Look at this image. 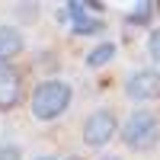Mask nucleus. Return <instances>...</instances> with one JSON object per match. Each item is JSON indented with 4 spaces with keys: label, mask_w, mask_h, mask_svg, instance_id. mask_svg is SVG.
<instances>
[{
    "label": "nucleus",
    "mask_w": 160,
    "mask_h": 160,
    "mask_svg": "<svg viewBox=\"0 0 160 160\" xmlns=\"http://www.w3.org/2000/svg\"><path fill=\"white\" fill-rule=\"evenodd\" d=\"M154 7H157V3H135V10L128 13V22H138V26L148 22V19L154 16Z\"/></svg>",
    "instance_id": "obj_8"
},
{
    "label": "nucleus",
    "mask_w": 160,
    "mask_h": 160,
    "mask_svg": "<svg viewBox=\"0 0 160 160\" xmlns=\"http://www.w3.org/2000/svg\"><path fill=\"white\" fill-rule=\"evenodd\" d=\"M26 45V38L19 29H13V26H0V64H7L10 58H16Z\"/></svg>",
    "instance_id": "obj_6"
},
{
    "label": "nucleus",
    "mask_w": 160,
    "mask_h": 160,
    "mask_svg": "<svg viewBox=\"0 0 160 160\" xmlns=\"http://www.w3.org/2000/svg\"><path fill=\"white\" fill-rule=\"evenodd\" d=\"M115 58V45L112 42H102V45H96L87 55V68H102V64H109Z\"/></svg>",
    "instance_id": "obj_7"
},
{
    "label": "nucleus",
    "mask_w": 160,
    "mask_h": 160,
    "mask_svg": "<svg viewBox=\"0 0 160 160\" xmlns=\"http://www.w3.org/2000/svg\"><path fill=\"white\" fill-rule=\"evenodd\" d=\"M102 160H118V157H102Z\"/></svg>",
    "instance_id": "obj_15"
},
{
    "label": "nucleus",
    "mask_w": 160,
    "mask_h": 160,
    "mask_svg": "<svg viewBox=\"0 0 160 160\" xmlns=\"http://www.w3.org/2000/svg\"><path fill=\"white\" fill-rule=\"evenodd\" d=\"M0 160H19V148L13 141H3L0 144Z\"/></svg>",
    "instance_id": "obj_10"
},
{
    "label": "nucleus",
    "mask_w": 160,
    "mask_h": 160,
    "mask_svg": "<svg viewBox=\"0 0 160 160\" xmlns=\"http://www.w3.org/2000/svg\"><path fill=\"white\" fill-rule=\"evenodd\" d=\"M38 160H58V157H38Z\"/></svg>",
    "instance_id": "obj_14"
},
{
    "label": "nucleus",
    "mask_w": 160,
    "mask_h": 160,
    "mask_svg": "<svg viewBox=\"0 0 160 160\" xmlns=\"http://www.w3.org/2000/svg\"><path fill=\"white\" fill-rule=\"evenodd\" d=\"M22 96V83H19V71L10 64H0V109H13Z\"/></svg>",
    "instance_id": "obj_5"
},
{
    "label": "nucleus",
    "mask_w": 160,
    "mask_h": 160,
    "mask_svg": "<svg viewBox=\"0 0 160 160\" xmlns=\"http://www.w3.org/2000/svg\"><path fill=\"white\" fill-rule=\"evenodd\" d=\"M87 7H90V3H80V0H74V3H68V16H71L74 22H80V19H83V13H87Z\"/></svg>",
    "instance_id": "obj_11"
},
{
    "label": "nucleus",
    "mask_w": 160,
    "mask_h": 160,
    "mask_svg": "<svg viewBox=\"0 0 160 160\" xmlns=\"http://www.w3.org/2000/svg\"><path fill=\"white\" fill-rule=\"evenodd\" d=\"M122 141L131 151H151L160 141V118L154 112H148V109H138L122 125Z\"/></svg>",
    "instance_id": "obj_2"
},
{
    "label": "nucleus",
    "mask_w": 160,
    "mask_h": 160,
    "mask_svg": "<svg viewBox=\"0 0 160 160\" xmlns=\"http://www.w3.org/2000/svg\"><path fill=\"white\" fill-rule=\"evenodd\" d=\"M125 93L138 102H148V99H157L160 96V74L151 71V68H141L135 74H128L125 80Z\"/></svg>",
    "instance_id": "obj_4"
},
{
    "label": "nucleus",
    "mask_w": 160,
    "mask_h": 160,
    "mask_svg": "<svg viewBox=\"0 0 160 160\" xmlns=\"http://www.w3.org/2000/svg\"><path fill=\"white\" fill-rule=\"evenodd\" d=\"M58 160H80V157H58Z\"/></svg>",
    "instance_id": "obj_13"
},
{
    "label": "nucleus",
    "mask_w": 160,
    "mask_h": 160,
    "mask_svg": "<svg viewBox=\"0 0 160 160\" xmlns=\"http://www.w3.org/2000/svg\"><path fill=\"white\" fill-rule=\"evenodd\" d=\"M148 48H151V58L160 64V29H154V32H151V38H148Z\"/></svg>",
    "instance_id": "obj_12"
},
{
    "label": "nucleus",
    "mask_w": 160,
    "mask_h": 160,
    "mask_svg": "<svg viewBox=\"0 0 160 160\" xmlns=\"http://www.w3.org/2000/svg\"><path fill=\"white\" fill-rule=\"evenodd\" d=\"M118 131V122H115V112L112 109H96L93 115H87L83 122V144L87 148H106Z\"/></svg>",
    "instance_id": "obj_3"
},
{
    "label": "nucleus",
    "mask_w": 160,
    "mask_h": 160,
    "mask_svg": "<svg viewBox=\"0 0 160 160\" xmlns=\"http://www.w3.org/2000/svg\"><path fill=\"white\" fill-rule=\"evenodd\" d=\"M96 32H102L99 19H80V22H74V35H96Z\"/></svg>",
    "instance_id": "obj_9"
},
{
    "label": "nucleus",
    "mask_w": 160,
    "mask_h": 160,
    "mask_svg": "<svg viewBox=\"0 0 160 160\" xmlns=\"http://www.w3.org/2000/svg\"><path fill=\"white\" fill-rule=\"evenodd\" d=\"M71 99H74L71 83H64V80H42L29 96V109L38 122H55L71 106Z\"/></svg>",
    "instance_id": "obj_1"
}]
</instances>
